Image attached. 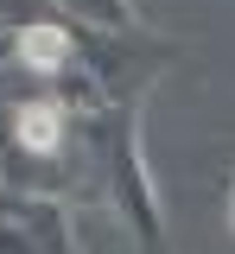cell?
<instances>
[{
	"mask_svg": "<svg viewBox=\"0 0 235 254\" xmlns=\"http://www.w3.org/2000/svg\"><path fill=\"white\" fill-rule=\"evenodd\" d=\"M13 133H19V146L26 153H58L64 146V108L45 95V102H26L19 115H13Z\"/></svg>",
	"mask_w": 235,
	"mask_h": 254,
	"instance_id": "obj_1",
	"label": "cell"
},
{
	"mask_svg": "<svg viewBox=\"0 0 235 254\" xmlns=\"http://www.w3.org/2000/svg\"><path fill=\"white\" fill-rule=\"evenodd\" d=\"M19 64L38 70V76L64 70V64H70V32L64 26H26V32H19Z\"/></svg>",
	"mask_w": 235,
	"mask_h": 254,
	"instance_id": "obj_2",
	"label": "cell"
},
{
	"mask_svg": "<svg viewBox=\"0 0 235 254\" xmlns=\"http://www.w3.org/2000/svg\"><path fill=\"white\" fill-rule=\"evenodd\" d=\"M229 222H235V197H229Z\"/></svg>",
	"mask_w": 235,
	"mask_h": 254,
	"instance_id": "obj_3",
	"label": "cell"
}]
</instances>
